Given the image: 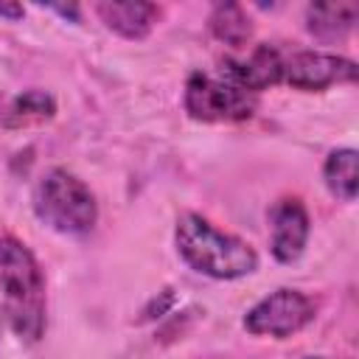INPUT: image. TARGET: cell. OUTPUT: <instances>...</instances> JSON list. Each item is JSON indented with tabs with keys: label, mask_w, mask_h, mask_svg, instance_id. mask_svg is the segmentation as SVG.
Wrapping results in <instances>:
<instances>
[{
	"label": "cell",
	"mask_w": 359,
	"mask_h": 359,
	"mask_svg": "<svg viewBox=\"0 0 359 359\" xmlns=\"http://www.w3.org/2000/svg\"><path fill=\"white\" fill-rule=\"evenodd\" d=\"M0 294L8 328L20 342H39L48 323L45 272L25 241L11 233L0 236Z\"/></svg>",
	"instance_id": "cell-1"
},
{
	"label": "cell",
	"mask_w": 359,
	"mask_h": 359,
	"mask_svg": "<svg viewBox=\"0 0 359 359\" xmlns=\"http://www.w3.org/2000/svg\"><path fill=\"white\" fill-rule=\"evenodd\" d=\"M177 255L199 275L238 280L258 269V252L238 236L219 230L199 213H182L174 224Z\"/></svg>",
	"instance_id": "cell-2"
},
{
	"label": "cell",
	"mask_w": 359,
	"mask_h": 359,
	"mask_svg": "<svg viewBox=\"0 0 359 359\" xmlns=\"http://www.w3.org/2000/svg\"><path fill=\"white\" fill-rule=\"evenodd\" d=\"M31 208L45 227L62 236H84L98 222V202L90 185L59 165L48 168L36 180Z\"/></svg>",
	"instance_id": "cell-3"
},
{
	"label": "cell",
	"mask_w": 359,
	"mask_h": 359,
	"mask_svg": "<svg viewBox=\"0 0 359 359\" xmlns=\"http://www.w3.org/2000/svg\"><path fill=\"white\" fill-rule=\"evenodd\" d=\"M255 95L227 81L224 76L191 73L182 93V107L194 121L219 123V121H247L255 112Z\"/></svg>",
	"instance_id": "cell-4"
},
{
	"label": "cell",
	"mask_w": 359,
	"mask_h": 359,
	"mask_svg": "<svg viewBox=\"0 0 359 359\" xmlns=\"http://www.w3.org/2000/svg\"><path fill=\"white\" fill-rule=\"evenodd\" d=\"M317 314L314 300L292 286H280L269 294H264L258 303H252L241 325L252 337H272V339H289L297 331H303Z\"/></svg>",
	"instance_id": "cell-5"
},
{
	"label": "cell",
	"mask_w": 359,
	"mask_h": 359,
	"mask_svg": "<svg viewBox=\"0 0 359 359\" xmlns=\"http://www.w3.org/2000/svg\"><path fill=\"white\" fill-rule=\"evenodd\" d=\"M283 81L300 93H323L334 84H353L356 62L325 50H297L283 56Z\"/></svg>",
	"instance_id": "cell-6"
},
{
	"label": "cell",
	"mask_w": 359,
	"mask_h": 359,
	"mask_svg": "<svg viewBox=\"0 0 359 359\" xmlns=\"http://www.w3.org/2000/svg\"><path fill=\"white\" fill-rule=\"evenodd\" d=\"M269 222V252L278 264H294L309 244L311 219L300 196H280L266 210Z\"/></svg>",
	"instance_id": "cell-7"
},
{
	"label": "cell",
	"mask_w": 359,
	"mask_h": 359,
	"mask_svg": "<svg viewBox=\"0 0 359 359\" xmlns=\"http://www.w3.org/2000/svg\"><path fill=\"white\" fill-rule=\"evenodd\" d=\"M222 76L227 81L238 84L241 90L258 95L261 90H269V87H275V84L283 81V53L275 45L261 42L244 59L227 56L222 62Z\"/></svg>",
	"instance_id": "cell-8"
},
{
	"label": "cell",
	"mask_w": 359,
	"mask_h": 359,
	"mask_svg": "<svg viewBox=\"0 0 359 359\" xmlns=\"http://www.w3.org/2000/svg\"><path fill=\"white\" fill-rule=\"evenodd\" d=\"M93 11L123 39H146L160 17V6L146 0H101L93 6Z\"/></svg>",
	"instance_id": "cell-9"
},
{
	"label": "cell",
	"mask_w": 359,
	"mask_h": 359,
	"mask_svg": "<svg viewBox=\"0 0 359 359\" xmlns=\"http://www.w3.org/2000/svg\"><path fill=\"white\" fill-rule=\"evenodd\" d=\"M359 20V6L353 0H331V3H309L306 6V31L317 42H339L345 39Z\"/></svg>",
	"instance_id": "cell-10"
},
{
	"label": "cell",
	"mask_w": 359,
	"mask_h": 359,
	"mask_svg": "<svg viewBox=\"0 0 359 359\" xmlns=\"http://www.w3.org/2000/svg\"><path fill=\"white\" fill-rule=\"evenodd\" d=\"M56 115V98L48 90L31 87L22 90L20 95L11 98L8 109L3 112V126L6 129H25V126H39L53 121Z\"/></svg>",
	"instance_id": "cell-11"
},
{
	"label": "cell",
	"mask_w": 359,
	"mask_h": 359,
	"mask_svg": "<svg viewBox=\"0 0 359 359\" xmlns=\"http://www.w3.org/2000/svg\"><path fill=\"white\" fill-rule=\"evenodd\" d=\"M359 154L351 146L331 149L323 160V182L339 202H353L359 191V171H356Z\"/></svg>",
	"instance_id": "cell-12"
},
{
	"label": "cell",
	"mask_w": 359,
	"mask_h": 359,
	"mask_svg": "<svg viewBox=\"0 0 359 359\" xmlns=\"http://www.w3.org/2000/svg\"><path fill=\"white\" fill-rule=\"evenodd\" d=\"M208 28H210L213 39H219L222 45H227L233 50L247 48V42L252 39V20L244 11V6H238V3H216L210 8Z\"/></svg>",
	"instance_id": "cell-13"
},
{
	"label": "cell",
	"mask_w": 359,
	"mask_h": 359,
	"mask_svg": "<svg viewBox=\"0 0 359 359\" xmlns=\"http://www.w3.org/2000/svg\"><path fill=\"white\" fill-rule=\"evenodd\" d=\"M177 303V297H174V289H163V292H157L146 306H143V311H140V317H137V323H151V320H160V317H165L168 311H171V306Z\"/></svg>",
	"instance_id": "cell-14"
},
{
	"label": "cell",
	"mask_w": 359,
	"mask_h": 359,
	"mask_svg": "<svg viewBox=\"0 0 359 359\" xmlns=\"http://www.w3.org/2000/svg\"><path fill=\"white\" fill-rule=\"evenodd\" d=\"M48 8H50V11H56V14H62V17H70V22H79V20H81V17H79V6H76V3H67V6H65V3H50Z\"/></svg>",
	"instance_id": "cell-15"
},
{
	"label": "cell",
	"mask_w": 359,
	"mask_h": 359,
	"mask_svg": "<svg viewBox=\"0 0 359 359\" xmlns=\"http://www.w3.org/2000/svg\"><path fill=\"white\" fill-rule=\"evenodd\" d=\"M0 17H6V20H11V22H17V20H22V17H25V8H22L20 3H0Z\"/></svg>",
	"instance_id": "cell-16"
},
{
	"label": "cell",
	"mask_w": 359,
	"mask_h": 359,
	"mask_svg": "<svg viewBox=\"0 0 359 359\" xmlns=\"http://www.w3.org/2000/svg\"><path fill=\"white\" fill-rule=\"evenodd\" d=\"M306 359H325V356H306Z\"/></svg>",
	"instance_id": "cell-17"
}]
</instances>
